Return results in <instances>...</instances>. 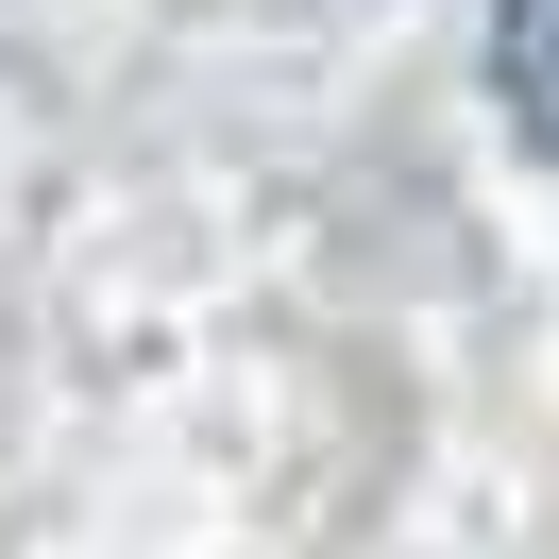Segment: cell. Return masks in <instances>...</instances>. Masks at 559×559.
Instances as JSON below:
<instances>
[{
    "mask_svg": "<svg viewBox=\"0 0 559 559\" xmlns=\"http://www.w3.org/2000/svg\"><path fill=\"white\" fill-rule=\"evenodd\" d=\"M491 85H509L525 153L559 170V0H509V17H491Z\"/></svg>",
    "mask_w": 559,
    "mask_h": 559,
    "instance_id": "obj_1",
    "label": "cell"
}]
</instances>
